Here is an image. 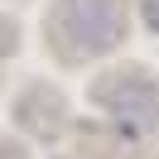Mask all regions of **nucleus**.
Listing matches in <instances>:
<instances>
[{
  "instance_id": "1",
  "label": "nucleus",
  "mask_w": 159,
  "mask_h": 159,
  "mask_svg": "<svg viewBox=\"0 0 159 159\" xmlns=\"http://www.w3.org/2000/svg\"><path fill=\"white\" fill-rule=\"evenodd\" d=\"M48 29L53 39L63 43L68 53H111L120 43V10L116 0H53V15H48Z\"/></svg>"
},
{
  "instance_id": "2",
  "label": "nucleus",
  "mask_w": 159,
  "mask_h": 159,
  "mask_svg": "<svg viewBox=\"0 0 159 159\" xmlns=\"http://www.w3.org/2000/svg\"><path fill=\"white\" fill-rule=\"evenodd\" d=\"M97 101L106 106V116L125 130L130 140L149 135L159 125V82L149 72L130 68V72H111L97 82Z\"/></svg>"
},
{
  "instance_id": "3",
  "label": "nucleus",
  "mask_w": 159,
  "mask_h": 159,
  "mask_svg": "<svg viewBox=\"0 0 159 159\" xmlns=\"http://www.w3.org/2000/svg\"><path fill=\"white\" fill-rule=\"evenodd\" d=\"M15 120L34 140H58L68 130V106H63V97L53 87H24L20 101H15Z\"/></svg>"
},
{
  "instance_id": "4",
  "label": "nucleus",
  "mask_w": 159,
  "mask_h": 159,
  "mask_svg": "<svg viewBox=\"0 0 159 159\" xmlns=\"http://www.w3.org/2000/svg\"><path fill=\"white\" fill-rule=\"evenodd\" d=\"M15 43H20V29H15V20H5V15H0V58H10Z\"/></svg>"
},
{
  "instance_id": "5",
  "label": "nucleus",
  "mask_w": 159,
  "mask_h": 159,
  "mask_svg": "<svg viewBox=\"0 0 159 159\" xmlns=\"http://www.w3.org/2000/svg\"><path fill=\"white\" fill-rule=\"evenodd\" d=\"M145 24H149V29H159V0H145Z\"/></svg>"
},
{
  "instance_id": "6",
  "label": "nucleus",
  "mask_w": 159,
  "mask_h": 159,
  "mask_svg": "<svg viewBox=\"0 0 159 159\" xmlns=\"http://www.w3.org/2000/svg\"><path fill=\"white\" fill-rule=\"evenodd\" d=\"M0 159H24V149H20V145H5V149H0Z\"/></svg>"
}]
</instances>
